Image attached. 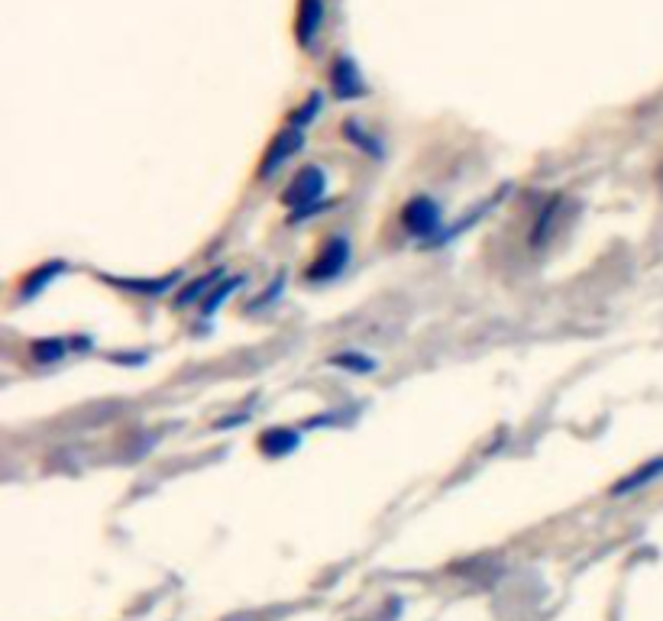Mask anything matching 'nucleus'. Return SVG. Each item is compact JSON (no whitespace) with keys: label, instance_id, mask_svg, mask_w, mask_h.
Masks as SVG:
<instances>
[{"label":"nucleus","instance_id":"f257e3e1","mask_svg":"<svg viewBox=\"0 0 663 621\" xmlns=\"http://www.w3.org/2000/svg\"><path fill=\"white\" fill-rule=\"evenodd\" d=\"M324 188H327L324 172L317 169V165H308V169H301L292 178V185L282 191V204L295 207V211H305V207H311L317 198L324 195Z\"/></svg>","mask_w":663,"mask_h":621},{"label":"nucleus","instance_id":"f03ea898","mask_svg":"<svg viewBox=\"0 0 663 621\" xmlns=\"http://www.w3.org/2000/svg\"><path fill=\"white\" fill-rule=\"evenodd\" d=\"M347 259H350V246H347V240H330L321 253L314 256V262L308 266V279L311 282H324V279H334V275H340L343 272V266H347Z\"/></svg>","mask_w":663,"mask_h":621},{"label":"nucleus","instance_id":"7ed1b4c3","mask_svg":"<svg viewBox=\"0 0 663 621\" xmlns=\"http://www.w3.org/2000/svg\"><path fill=\"white\" fill-rule=\"evenodd\" d=\"M402 224L414 233V237H431V233L440 227V207L431 198H414L405 207Z\"/></svg>","mask_w":663,"mask_h":621},{"label":"nucleus","instance_id":"20e7f679","mask_svg":"<svg viewBox=\"0 0 663 621\" xmlns=\"http://www.w3.org/2000/svg\"><path fill=\"white\" fill-rule=\"evenodd\" d=\"M301 140H305V130L298 127V123H292L288 130H282L279 136L272 140V146L266 149V159H262V165H259V175L262 178H269L279 165L295 153V149L301 146Z\"/></svg>","mask_w":663,"mask_h":621},{"label":"nucleus","instance_id":"39448f33","mask_svg":"<svg viewBox=\"0 0 663 621\" xmlns=\"http://www.w3.org/2000/svg\"><path fill=\"white\" fill-rule=\"evenodd\" d=\"M324 23V0H301L298 4V20H295V36L301 46H311L317 30Z\"/></svg>","mask_w":663,"mask_h":621},{"label":"nucleus","instance_id":"423d86ee","mask_svg":"<svg viewBox=\"0 0 663 621\" xmlns=\"http://www.w3.org/2000/svg\"><path fill=\"white\" fill-rule=\"evenodd\" d=\"M330 81H334V91H337V98H343V101H350V98H359V94L366 91V85H363V78H359V68L353 65V59H337L334 62V75H330Z\"/></svg>","mask_w":663,"mask_h":621},{"label":"nucleus","instance_id":"0eeeda50","mask_svg":"<svg viewBox=\"0 0 663 621\" xmlns=\"http://www.w3.org/2000/svg\"><path fill=\"white\" fill-rule=\"evenodd\" d=\"M660 476H663V457H657L651 463H641L634 473H628L625 479H618L612 486V495H631V492H638L644 486H651V482H657Z\"/></svg>","mask_w":663,"mask_h":621},{"label":"nucleus","instance_id":"6e6552de","mask_svg":"<svg viewBox=\"0 0 663 621\" xmlns=\"http://www.w3.org/2000/svg\"><path fill=\"white\" fill-rule=\"evenodd\" d=\"M230 288H237V282H224V288H217V292H214V298H211V301H207V305H204V314H214V308L220 305V301H224V295L230 292Z\"/></svg>","mask_w":663,"mask_h":621},{"label":"nucleus","instance_id":"1a4fd4ad","mask_svg":"<svg viewBox=\"0 0 663 621\" xmlns=\"http://www.w3.org/2000/svg\"><path fill=\"white\" fill-rule=\"evenodd\" d=\"M334 363L350 366V369H366V372L372 369V360H366V356H363V360H359V356H340V360H334Z\"/></svg>","mask_w":663,"mask_h":621},{"label":"nucleus","instance_id":"9d476101","mask_svg":"<svg viewBox=\"0 0 663 621\" xmlns=\"http://www.w3.org/2000/svg\"><path fill=\"white\" fill-rule=\"evenodd\" d=\"M204 288H211V279H198V282H195V288H191V292H185L182 298H178V305H182V301H185V305H188V301L195 298V295H201Z\"/></svg>","mask_w":663,"mask_h":621}]
</instances>
